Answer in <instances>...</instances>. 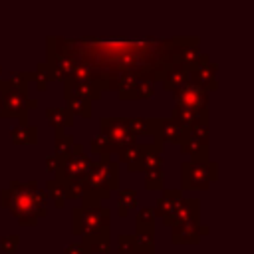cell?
<instances>
[{
  "instance_id": "cell-39",
  "label": "cell",
  "mask_w": 254,
  "mask_h": 254,
  "mask_svg": "<svg viewBox=\"0 0 254 254\" xmlns=\"http://www.w3.org/2000/svg\"><path fill=\"white\" fill-rule=\"evenodd\" d=\"M60 165H62V159H60V157H56L54 153L46 155V169H48V173L56 175V173H58V169H60Z\"/></svg>"
},
{
  "instance_id": "cell-32",
  "label": "cell",
  "mask_w": 254,
  "mask_h": 254,
  "mask_svg": "<svg viewBox=\"0 0 254 254\" xmlns=\"http://www.w3.org/2000/svg\"><path fill=\"white\" fill-rule=\"evenodd\" d=\"M30 81H32V71H12L10 79H6L8 87L20 89V91H28Z\"/></svg>"
},
{
  "instance_id": "cell-6",
  "label": "cell",
  "mask_w": 254,
  "mask_h": 254,
  "mask_svg": "<svg viewBox=\"0 0 254 254\" xmlns=\"http://www.w3.org/2000/svg\"><path fill=\"white\" fill-rule=\"evenodd\" d=\"M38 107V99L28 91L12 89L6 83V89L0 91V119L16 117L18 123H28V115Z\"/></svg>"
},
{
  "instance_id": "cell-2",
  "label": "cell",
  "mask_w": 254,
  "mask_h": 254,
  "mask_svg": "<svg viewBox=\"0 0 254 254\" xmlns=\"http://www.w3.org/2000/svg\"><path fill=\"white\" fill-rule=\"evenodd\" d=\"M0 202L6 206L20 226H36L40 218L48 214V196L40 189L38 179L32 181H10L8 189L0 190Z\"/></svg>"
},
{
  "instance_id": "cell-18",
  "label": "cell",
  "mask_w": 254,
  "mask_h": 254,
  "mask_svg": "<svg viewBox=\"0 0 254 254\" xmlns=\"http://www.w3.org/2000/svg\"><path fill=\"white\" fill-rule=\"evenodd\" d=\"M181 198H183L181 189H163V196L157 200V208L153 210L155 216L159 214L161 218H169L177 210Z\"/></svg>"
},
{
  "instance_id": "cell-1",
  "label": "cell",
  "mask_w": 254,
  "mask_h": 254,
  "mask_svg": "<svg viewBox=\"0 0 254 254\" xmlns=\"http://www.w3.org/2000/svg\"><path fill=\"white\" fill-rule=\"evenodd\" d=\"M177 38H46V56H71L101 71H121L155 83L175 64Z\"/></svg>"
},
{
  "instance_id": "cell-24",
  "label": "cell",
  "mask_w": 254,
  "mask_h": 254,
  "mask_svg": "<svg viewBox=\"0 0 254 254\" xmlns=\"http://www.w3.org/2000/svg\"><path fill=\"white\" fill-rule=\"evenodd\" d=\"M159 135L163 145L165 143H173V145H181L183 141V129L171 119V117H161V127H159Z\"/></svg>"
},
{
  "instance_id": "cell-22",
  "label": "cell",
  "mask_w": 254,
  "mask_h": 254,
  "mask_svg": "<svg viewBox=\"0 0 254 254\" xmlns=\"http://www.w3.org/2000/svg\"><path fill=\"white\" fill-rule=\"evenodd\" d=\"M163 89L165 91H175V89H179L181 85H185L187 81H189V73H187V69L185 67H181V65H177V64H173L167 71H165V75H163Z\"/></svg>"
},
{
  "instance_id": "cell-35",
  "label": "cell",
  "mask_w": 254,
  "mask_h": 254,
  "mask_svg": "<svg viewBox=\"0 0 254 254\" xmlns=\"http://www.w3.org/2000/svg\"><path fill=\"white\" fill-rule=\"evenodd\" d=\"M137 250L133 234H119L117 236V254H133Z\"/></svg>"
},
{
  "instance_id": "cell-13",
  "label": "cell",
  "mask_w": 254,
  "mask_h": 254,
  "mask_svg": "<svg viewBox=\"0 0 254 254\" xmlns=\"http://www.w3.org/2000/svg\"><path fill=\"white\" fill-rule=\"evenodd\" d=\"M208 232H210V228L206 224H200V220L177 224V226H173L171 242L173 244H198L200 238L206 236Z\"/></svg>"
},
{
  "instance_id": "cell-33",
  "label": "cell",
  "mask_w": 254,
  "mask_h": 254,
  "mask_svg": "<svg viewBox=\"0 0 254 254\" xmlns=\"http://www.w3.org/2000/svg\"><path fill=\"white\" fill-rule=\"evenodd\" d=\"M135 244L137 250L155 254V232H135Z\"/></svg>"
},
{
  "instance_id": "cell-28",
  "label": "cell",
  "mask_w": 254,
  "mask_h": 254,
  "mask_svg": "<svg viewBox=\"0 0 254 254\" xmlns=\"http://www.w3.org/2000/svg\"><path fill=\"white\" fill-rule=\"evenodd\" d=\"M46 196H50L52 198V202H54V206L56 208H64L65 206V187L58 181V179H50L48 183H46Z\"/></svg>"
},
{
  "instance_id": "cell-27",
  "label": "cell",
  "mask_w": 254,
  "mask_h": 254,
  "mask_svg": "<svg viewBox=\"0 0 254 254\" xmlns=\"http://www.w3.org/2000/svg\"><path fill=\"white\" fill-rule=\"evenodd\" d=\"M155 222L157 216L153 212V208H139L137 216H135V232H155Z\"/></svg>"
},
{
  "instance_id": "cell-7",
  "label": "cell",
  "mask_w": 254,
  "mask_h": 254,
  "mask_svg": "<svg viewBox=\"0 0 254 254\" xmlns=\"http://www.w3.org/2000/svg\"><path fill=\"white\" fill-rule=\"evenodd\" d=\"M99 127H101V135L107 139L105 157H111L113 153L117 155V151L121 147L137 143V137L131 133V129L127 125V117H107L105 115L99 119Z\"/></svg>"
},
{
  "instance_id": "cell-37",
  "label": "cell",
  "mask_w": 254,
  "mask_h": 254,
  "mask_svg": "<svg viewBox=\"0 0 254 254\" xmlns=\"http://www.w3.org/2000/svg\"><path fill=\"white\" fill-rule=\"evenodd\" d=\"M153 97V83L137 81L135 85V99H151Z\"/></svg>"
},
{
  "instance_id": "cell-38",
  "label": "cell",
  "mask_w": 254,
  "mask_h": 254,
  "mask_svg": "<svg viewBox=\"0 0 254 254\" xmlns=\"http://www.w3.org/2000/svg\"><path fill=\"white\" fill-rule=\"evenodd\" d=\"M105 147H107V139L99 133V135H95L91 141H89V149H91V153L93 155H105Z\"/></svg>"
},
{
  "instance_id": "cell-19",
  "label": "cell",
  "mask_w": 254,
  "mask_h": 254,
  "mask_svg": "<svg viewBox=\"0 0 254 254\" xmlns=\"http://www.w3.org/2000/svg\"><path fill=\"white\" fill-rule=\"evenodd\" d=\"M44 115L54 127V135H64V129L73 125V115L65 107H46Z\"/></svg>"
},
{
  "instance_id": "cell-26",
  "label": "cell",
  "mask_w": 254,
  "mask_h": 254,
  "mask_svg": "<svg viewBox=\"0 0 254 254\" xmlns=\"http://www.w3.org/2000/svg\"><path fill=\"white\" fill-rule=\"evenodd\" d=\"M117 214L125 218L133 206H137V190L135 189H117Z\"/></svg>"
},
{
  "instance_id": "cell-20",
  "label": "cell",
  "mask_w": 254,
  "mask_h": 254,
  "mask_svg": "<svg viewBox=\"0 0 254 254\" xmlns=\"http://www.w3.org/2000/svg\"><path fill=\"white\" fill-rule=\"evenodd\" d=\"M181 153L190 155V161H208V141L196 137H183Z\"/></svg>"
},
{
  "instance_id": "cell-30",
  "label": "cell",
  "mask_w": 254,
  "mask_h": 254,
  "mask_svg": "<svg viewBox=\"0 0 254 254\" xmlns=\"http://www.w3.org/2000/svg\"><path fill=\"white\" fill-rule=\"evenodd\" d=\"M143 183L147 190H161L165 185V173L163 169H149L143 171Z\"/></svg>"
},
{
  "instance_id": "cell-34",
  "label": "cell",
  "mask_w": 254,
  "mask_h": 254,
  "mask_svg": "<svg viewBox=\"0 0 254 254\" xmlns=\"http://www.w3.org/2000/svg\"><path fill=\"white\" fill-rule=\"evenodd\" d=\"M141 145L143 143H131V145H125V147H121L119 151H117V157H119V161L121 163H125L127 167L139 157V153H141ZM117 161V163H119Z\"/></svg>"
},
{
  "instance_id": "cell-17",
  "label": "cell",
  "mask_w": 254,
  "mask_h": 254,
  "mask_svg": "<svg viewBox=\"0 0 254 254\" xmlns=\"http://www.w3.org/2000/svg\"><path fill=\"white\" fill-rule=\"evenodd\" d=\"M169 117L181 129H189V127H194L198 123H208V111H192V109H187L181 105H175Z\"/></svg>"
},
{
  "instance_id": "cell-36",
  "label": "cell",
  "mask_w": 254,
  "mask_h": 254,
  "mask_svg": "<svg viewBox=\"0 0 254 254\" xmlns=\"http://www.w3.org/2000/svg\"><path fill=\"white\" fill-rule=\"evenodd\" d=\"M18 246H20V236L18 234H8V236L0 238V248L6 254H14L18 250Z\"/></svg>"
},
{
  "instance_id": "cell-40",
  "label": "cell",
  "mask_w": 254,
  "mask_h": 254,
  "mask_svg": "<svg viewBox=\"0 0 254 254\" xmlns=\"http://www.w3.org/2000/svg\"><path fill=\"white\" fill-rule=\"evenodd\" d=\"M64 254H89L87 248L81 244V242H69L64 250Z\"/></svg>"
},
{
  "instance_id": "cell-23",
  "label": "cell",
  "mask_w": 254,
  "mask_h": 254,
  "mask_svg": "<svg viewBox=\"0 0 254 254\" xmlns=\"http://www.w3.org/2000/svg\"><path fill=\"white\" fill-rule=\"evenodd\" d=\"M81 244L87 248L89 254H107L111 250V240H109V232H97V234H89L81 238Z\"/></svg>"
},
{
  "instance_id": "cell-11",
  "label": "cell",
  "mask_w": 254,
  "mask_h": 254,
  "mask_svg": "<svg viewBox=\"0 0 254 254\" xmlns=\"http://www.w3.org/2000/svg\"><path fill=\"white\" fill-rule=\"evenodd\" d=\"M216 69H218V65L214 62L206 60V62L194 65L189 71V83H192V85H196V87H200V89H204L208 93L216 91V87H218V83H216Z\"/></svg>"
},
{
  "instance_id": "cell-14",
  "label": "cell",
  "mask_w": 254,
  "mask_h": 254,
  "mask_svg": "<svg viewBox=\"0 0 254 254\" xmlns=\"http://www.w3.org/2000/svg\"><path fill=\"white\" fill-rule=\"evenodd\" d=\"M127 125L135 137H153L155 145H163L159 135L161 117H127Z\"/></svg>"
},
{
  "instance_id": "cell-41",
  "label": "cell",
  "mask_w": 254,
  "mask_h": 254,
  "mask_svg": "<svg viewBox=\"0 0 254 254\" xmlns=\"http://www.w3.org/2000/svg\"><path fill=\"white\" fill-rule=\"evenodd\" d=\"M133 254H149V252H141V250H135Z\"/></svg>"
},
{
  "instance_id": "cell-16",
  "label": "cell",
  "mask_w": 254,
  "mask_h": 254,
  "mask_svg": "<svg viewBox=\"0 0 254 254\" xmlns=\"http://www.w3.org/2000/svg\"><path fill=\"white\" fill-rule=\"evenodd\" d=\"M64 93H71L75 97H81L89 103L101 99V87L91 81H77V79H65L64 81Z\"/></svg>"
},
{
  "instance_id": "cell-25",
  "label": "cell",
  "mask_w": 254,
  "mask_h": 254,
  "mask_svg": "<svg viewBox=\"0 0 254 254\" xmlns=\"http://www.w3.org/2000/svg\"><path fill=\"white\" fill-rule=\"evenodd\" d=\"M64 101H65V109L75 117V115H81L85 119H89L93 115V109H91V103L81 99V97H75L71 93H64Z\"/></svg>"
},
{
  "instance_id": "cell-15",
  "label": "cell",
  "mask_w": 254,
  "mask_h": 254,
  "mask_svg": "<svg viewBox=\"0 0 254 254\" xmlns=\"http://www.w3.org/2000/svg\"><path fill=\"white\" fill-rule=\"evenodd\" d=\"M46 58H48L46 65L50 67L52 81H65L77 65V58L71 56H46Z\"/></svg>"
},
{
  "instance_id": "cell-8",
  "label": "cell",
  "mask_w": 254,
  "mask_h": 254,
  "mask_svg": "<svg viewBox=\"0 0 254 254\" xmlns=\"http://www.w3.org/2000/svg\"><path fill=\"white\" fill-rule=\"evenodd\" d=\"M91 161L93 159H89V155L85 153L83 145L75 143L71 153L65 159H62V165H60L58 173L54 175V179H58L62 185H65L69 181H81V179H85Z\"/></svg>"
},
{
  "instance_id": "cell-4",
  "label": "cell",
  "mask_w": 254,
  "mask_h": 254,
  "mask_svg": "<svg viewBox=\"0 0 254 254\" xmlns=\"http://www.w3.org/2000/svg\"><path fill=\"white\" fill-rule=\"evenodd\" d=\"M109 208L105 206H75L71 210V232L75 236H89L109 232Z\"/></svg>"
},
{
  "instance_id": "cell-9",
  "label": "cell",
  "mask_w": 254,
  "mask_h": 254,
  "mask_svg": "<svg viewBox=\"0 0 254 254\" xmlns=\"http://www.w3.org/2000/svg\"><path fill=\"white\" fill-rule=\"evenodd\" d=\"M173 99H175V105H181L192 111H208V91L189 81L173 91Z\"/></svg>"
},
{
  "instance_id": "cell-21",
  "label": "cell",
  "mask_w": 254,
  "mask_h": 254,
  "mask_svg": "<svg viewBox=\"0 0 254 254\" xmlns=\"http://www.w3.org/2000/svg\"><path fill=\"white\" fill-rule=\"evenodd\" d=\"M10 141L14 145H38V127L28 123H18L10 129Z\"/></svg>"
},
{
  "instance_id": "cell-12",
  "label": "cell",
  "mask_w": 254,
  "mask_h": 254,
  "mask_svg": "<svg viewBox=\"0 0 254 254\" xmlns=\"http://www.w3.org/2000/svg\"><path fill=\"white\" fill-rule=\"evenodd\" d=\"M196 220H200V200L198 198H181L177 210L169 218H163V224L177 226V224L196 222Z\"/></svg>"
},
{
  "instance_id": "cell-5",
  "label": "cell",
  "mask_w": 254,
  "mask_h": 254,
  "mask_svg": "<svg viewBox=\"0 0 254 254\" xmlns=\"http://www.w3.org/2000/svg\"><path fill=\"white\" fill-rule=\"evenodd\" d=\"M218 179V165L214 161H183L181 163V190H208L210 183Z\"/></svg>"
},
{
  "instance_id": "cell-3",
  "label": "cell",
  "mask_w": 254,
  "mask_h": 254,
  "mask_svg": "<svg viewBox=\"0 0 254 254\" xmlns=\"http://www.w3.org/2000/svg\"><path fill=\"white\" fill-rule=\"evenodd\" d=\"M119 189V163L111 157H99L91 161L83 179L81 206H99L101 200L111 196V190Z\"/></svg>"
},
{
  "instance_id": "cell-29",
  "label": "cell",
  "mask_w": 254,
  "mask_h": 254,
  "mask_svg": "<svg viewBox=\"0 0 254 254\" xmlns=\"http://www.w3.org/2000/svg\"><path fill=\"white\" fill-rule=\"evenodd\" d=\"M73 145H75L73 135H67V133H64V135H54V155H56V157L65 159V157L71 153Z\"/></svg>"
},
{
  "instance_id": "cell-10",
  "label": "cell",
  "mask_w": 254,
  "mask_h": 254,
  "mask_svg": "<svg viewBox=\"0 0 254 254\" xmlns=\"http://www.w3.org/2000/svg\"><path fill=\"white\" fill-rule=\"evenodd\" d=\"M163 147L165 145H155V143H143L141 145V153L139 157L127 167L131 173H143L149 169H163Z\"/></svg>"
},
{
  "instance_id": "cell-31",
  "label": "cell",
  "mask_w": 254,
  "mask_h": 254,
  "mask_svg": "<svg viewBox=\"0 0 254 254\" xmlns=\"http://www.w3.org/2000/svg\"><path fill=\"white\" fill-rule=\"evenodd\" d=\"M32 81L36 83L38 91H44L48 87V81H52V73H50V67L46 65V62H40L36 65V69L32 71Z\"/></svg>"
}]
</instances>
